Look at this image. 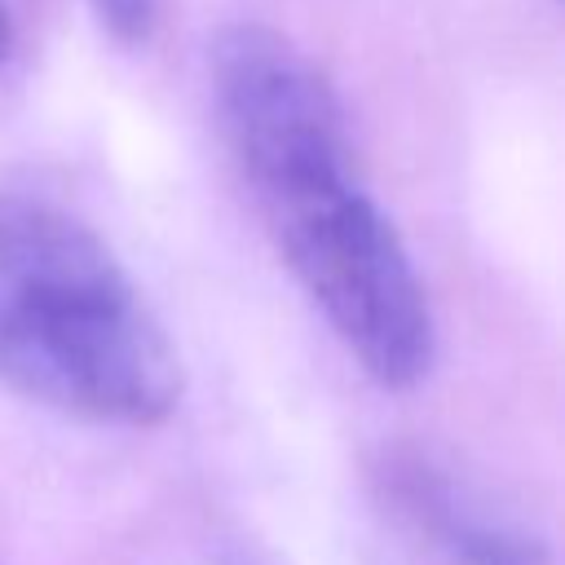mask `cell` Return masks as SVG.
Wrapping results in <instances>:
<instances>
[{
    "label": "cell",
    "instance_id": "cell-2",
    "mask_svg": "<svg viewBox=\"0 0 565 565\" xmlns=\"http://www.w3.org/2000/svg\"><path fill=\"white\" fill-rule=\"evenodd\" d=\"M0 384L93 424H159L181 397L168 331L66 207L0 190Z\"/></svg>",
    "mask_w": 565,
    "mask_h": 565
},
{
    "label": "cell",
    "instance_id": "cell-1",
    "mask_svg": "<svg viewBox=\"0 0 565 565\" xmlns=\"http://www.w3.org/2000/svg\"><path fill=\"white\" fill-rule=\"evenodd\" d=\"M212 93L247 194L313 309L375 384H419L437 358L433 305L358 177L331 79L282 31L238 22L212 44Z\"/></svg>",
    "mask_w": 565,
    "mask_h": 565
},
{
    "label": "cell",
    "instance_id": "cell-3",
    "mask_svg": "<svg viewBox=\"0 0 565 565\" xmlns=\"http://www.w3.org/2000/svg\"><path fill=\"white\" fill-rule=\"evenodd\" d=\"M388 490L397 508L441 547L450 565H547L539 539L494 521L490 512L468 503L463 490H455V481H446L419 459L393 463Z\"/></svg>",
    "mask_w": 565,
    "mask_h": 565
},
{
    "label": "cell",
    "instance_id": "cell-4",
    "mask_svg": "<svg viewBox=\"0 0 565 565\" xmlns=\"http://www.w3.org/2000/svg\"><path fill=\"white\" fill-rule=\"evenodd\" d=\"M88 4L102 18V26L128 44L146 40L154 26V13H159V0H88Z\"/></svg>",
    "mask_w": 565,
    "mask_h": 565
},
{
    "label": "cell",
    "instance_id": "cell-6",
    "mask_svg": "<svg viewBox=\"0 0 565 565\" xmlns=\"http://www.w3.org/2000/svg\"><path fill=\"white\" fill-rule=\"evenodd\" d=\"M234 565H252V561H234Z\"/></svg>",
    "mask_w": 565,
    "mask_h": 565
},
{
    "label": "cell",
    "instance_id": "cell-5",
    "mask_svg": "<svg viewBox=\"0 0 565 565\" xmlns=\"http://www.w3.org/2000/svg\"><path fill=\"white\" fill-rule=\"evenodd\" d=\"M9 44H13V26H9V13H4V4H0V62H4Z\"/></svg>",
    "mask_w": 565,
    "mask_h": 565
}]
</instances>
